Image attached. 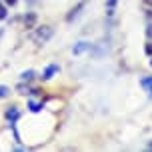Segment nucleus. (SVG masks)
<instances>
[{"label":"nucleus","instance_id":"3","mask_svg":"<svg viewBox=\"0 0 152 152\" xmlns=\"http://www.w3.org/2000/svg\"><path fill=\"white\" fill-rule=\"evenodd\" d=\"M58 70H60V68H58V64H50V66H46V70L42 72V76H40V78H42V80H50V78H52Z\"/></svg>","mask_w":152,"mask_h":152},{"label":"nucleus","instance_id":"17","mask_svg":"<svg viewBox=\"0 0 152 152\" xmlns=\"http://www.w3.org/2000/svg\"><path fill=\"white\" fill-rule=\"evenodd\" d=\"M144 2H146V4H152V0H144Z\"/></svg>","mask_w":152,"mask_h":152},{"label":"nucleus","instance_id":"2","mask_svg":"<svg viewBox=\"0 0 152 152\" xmlns=\"http://www.w3.org/2000/svg\"><path fill=\"white\" fill-rule=\"evenodd\" d=\"M90 48H92V44H90V42H86V40H82V42H78V44H76L74 48H72V54H74V56H80V54L88 52Z\"/></svg>","mask_w":152,"mask_h":152},{"label":"nucleus","instance_id":"1","mask_svg":"<svg viewBox=\"0 0 152 152\" xmlns=\"http://www.w3.org/2000/svg\"><path fill=\"white\" fill-rule=\"evenodd\" d=\"M52 34H54V30L50 26H38L36 32H34V42L36 44H46L52 38Z\"/></svg>","mask_w":152,"mask_h":152},{"label":"nucleus","instance_id":"8","mask_svg":"<svg viewBox=\"0 0 152 152\" xmlns=\"http://www.w3.org/2000/svg\"><path fill=\"white\" fill-rule=\"evenodd\" d=\"M140 84H142V88L148 92H152V76H146V78H142L140 80Z\"/></svg>","mask_w":152,"mask_h":152},{"label":"nucleus","instance_id":"19","mask_svg":"<svg viewBox=\"0 0 152 152\" xmlns=\"http://www.w3.org/2000/svg\"><path fill=\"white\" fill-rule=\"evenodd\" d=\"M150 94H152V92H150Z\"/></svg>","mask_w":152,"mask_h":152},{"label":"nucleus","instance_id":"16","mask_svg":"<svg viewBox=\"0 0 152 152\" xmlns=\"http://www.w3.org/2000/svg\"><path fill=\"white\" fill-rule=\"evenodd\" d=\"M146 148H148V150H152V142H148V146H146Z\"/></svg>","mask_w":152,"mask_h":152},{"label":"nucleus","instance_id":"4","mask_svg":"<svg viewBox=\"0 0 152 152\" xmlns=\"http://www.w3.org/2000/svg\"><path fill=\"white\" fill-rule=\"evenodd\" d=\"M84 4H86V0H82V2H78V4H76V6L72 8V10H70L68 14H66V20H68V22H72V20H74L76 16H78V12H80V10L84 8Z\"/></svg>","mask_w":152,"mask_h":152},{"label":"nucleus","instance_id":"18","mask_svg":"<svg viewBox=\"0 0 152 152\" xmlns=\"http://www.w3.org/2000/svg\"><path fill=\"white\" fill-rule=\"evenodd\" d=\"M150 66H152V60H150Z\"/></svg>","mask_w":152,"mask_h":152},{"label":"nucleus","instance_id":"15","mask_svg":"<svg viewBox=\"0 0 152 152\" xmlns=\"http://www.w3.org/2000/svg\"><path fill=\"white\" fill-rule=\"evenodd\" d=\"M4 2H6L8 6H14V4H16V2H18V0H4Z\"/></svg>","mask_w":152,"mask_h":152},{"label":"nucleus","instance_id":"9","mask_svg":"<svg viewBox=\"0 0 152 152\" xmlns=\"http://www.w3.org/2000/svg\"><path fill=\"white\" fill-rule=\"evenodd\" d=\"M116 2H118V0H106V14H108V16H112V14H114Z\"/></svg>","mask_w":152,"mask_h":152},{"label":"nucleus","instance_id":"5","mask_svg":"<svg viewBox=\"0 0 152 152\" xmlns=\"http://www.w3.org/2000/svg\"><path fill=\"white\" fill-rule=\"evenodd\" d=\"M6 118L10 120V124H16V120L20 118V110L16 106H12V108H8L6 110Z\"/></svg>","mask_w":152,"mask_h":152},{"label":"nucleus","instance_id":"7","mask_svg":"<svg viewBox=\"0 0 152 152\" xmlns=\"http://www.w3.org/2000/svg\"><path fill=\"white\" fill-rule=\"evenodd\" d=\"M34 76H36V72H34V70H24L22 74H20V80H24V82H30Z\"/></svg>","mask_w":152,"mask_h":152},{"label":"nucleus","instance_id":"6","mask_svg":"<svg viewBox=\"0 0 152 152\" xmlns=\"http://www.w3.org/2000/svg\"><path fill=\"white\" fill-rule=\"evenodd\" d=\"M34 22H36V14H34V12H28V14H26V18H24L26 28H34Z\"/></svg>","mask_w":152,"mask_h":152},{"label":"nucleus","instance_id":"10","mask_svg":"<svg viewBox=\"0 0 152 152\" xmlns=\"http://www.w3.org/2000/svg\"><path fill=\"white\" fill-rule=\"evenodd\" d=\"M28 108H30V112H40V110H42V102L30 100V102H28Z\"/></svg>","mask_w":152,"mask_h":152},{"label":"nucleus","instance_id":"13","mask_svg":"<svg viewBox=\"0 0 152 152\" xmlns=\"http://www.w3.org/2000/svg\"><path fill=\"white\" fill-rule=\"evenodd\" d=\"M144 52L148 54V56H152V40H150V42H148V44L144 46Z\"/></svg>","mask_w":152,"mask_h":152},{"label":"nucleus","instance_id":"12","mask_svg":"<svg viewBox=\"0 0 152 152\" xmlns=\"http://www.w3.org/2000/svg\"><path fill=\"white\" fill-rule=\"evenodd\" d=\"M10 96V88L8 86H0V98H6Z\"/></svg>","mask_w":152,"mask_h":152},{"label":"nucleus","instance_id":"11","mask_svg":"<svg viewBox=\"0 0 152 152\" xmlns=\"http://www.w3.org/2000/svg\"><path fill=\"white\" fill-rule=\"evenodd\" d=\"M6 2H4V0H0V20H4V18H6Z\"/></svg>","mask_w":152,"mask_h":152},{"label":"nucleus","instance_id":"14","mask_svg":"<svg viewBox=\"0 0 152 152\" xmlns=\"http://www.w3.org/2000/svg\"><path fill=\"white\" fill-rule=\"evenodd\" d=\"M146 36H148V38H150V40H152V24H150V26H148V28H146Z\"/></svg>","mask_w":152,"mask_h":152}]
</instances>
